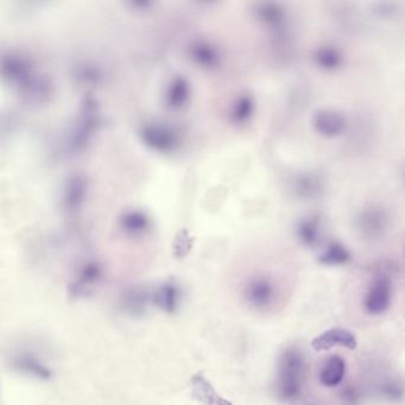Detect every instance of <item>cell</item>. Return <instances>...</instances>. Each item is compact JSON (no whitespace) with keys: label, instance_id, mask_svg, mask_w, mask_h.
Segmentation results:
<instances>
[{"label":"cell","instance_id":"10","mask_svg":"<svg viewBox=\"0 0 405 405\" xmlns=\"http://www.w3.org/2000/svg\"><path fill=\"white\" fill-rule=\"evenodd\" d=\"M152 302L156 307L165 313H174L180 303V293L173 283H165L158 286L151 295Z\"/></svg>","mask_w":405,"mask_h":405},{"label":"cell","instance_id":"3","mask_svg":"<svg viewBox=\"0 0 405 405\" xmlns=\"http://www.w3.org/2000/svg\"><path fill=\"white\" fill-rule=\"evenodd\" d=\"M391 302V281L390 278L380 274L373 279L365 295V312L370 315H380L387 310Z\"/></svg>","mask_w":405,"mask_h":405},{"label":"cell","instance_id":"15","mask_svg":"<svg viewBox=\"0 0 405 405\" xmlns=\"http://www.w3.org/2000/svg\"><path fill=\"white\" fill-rule=\"evenodd\" d=\"M382 394L389 401H399L404 398L405 389L403 387V384L392 380L384 384Z\"/></svg>","mask_w":405,"mask_h":405},{"label":"cell","instance_id":"9","mask_svg":"<svg viewBox=\"0 0 405 405\" xmlns=\"http://www.w3.org/2000/svg\"><path fill=\"white\" fill-rule=\"evenodd\" d=\"M313 60L320 69L327 71H338L344 64L341 50L333 45H321L313 54Z\"/></svg>","mask_w":405,"mask_h":405},{"label":"cell","instance_id":"7","mask_svg":"<svg viewBox=\"0 0 405 405\" xmlns=\"http://www.w3.org/2000/svg\"><path fill=\"white\" fill-rule=\"evenodd\" d=\"M13 368H17L18 371L25 373V375H32L35 378L50 379L53 377L52 368H48L44 363H42L37 356L31 354V353H20L18 356L13 358Z\"/></svg>","mask_w":405,"mask_h":405},{"label":"cell","instance_id":"6","mask_svg":"<svg viewBox=\"0 0 405 405\" xmlns=\"http://www.w3.org/2000/svg\"><path fill=\"white\" fill-rule=\"evenodd\" d=\"M192 396L201 405H233L232 401L222 397L210 380L202 373H196L191 379Z\"/></svg>","mask_w":405,"mask_h":405},{"label":"cell","instance_id":"16","mask_svg":"<svg viewBox=\"0 0 405 405\" xmlns=\"http://www.w3.org/2000/svg\"><path fill=\"white\" fill-rule=\"evenodd\" d=\"M358 397H359V394H358L356 387H347L342 394L344 401L349 405H356L358 403Z\"/></svg>","mask_w":405,"mask_h":405},{"label":"cell","instance_id":"14","mask_svg":"<svg viewBox=\"0 0 405 405\" xmlns=\"http://www.w3.org/2000/svg\"><path fill=\"white\" fill-rule=\"evenodd\" d=\"M149 296L144 291L140 290H133L130 291L128 295H125L124 300H123V306H124L125 310L131 313L133 315L135 314H142L144 309L147 307Z\"/></svg>","mask_w":405,"mask_h":405},{"label":"cell","instance_id":"5","mask_svg":"<svg viewBox=\"0 0 405 405\" xmlns=\"http://www.w3.org/2000/svg\"><path fill=\"white\" fill-rule=\"evenodd\" d=\"M335 346H342L345 349H356L358 342L349 330L344 328H332L318 335L312 341V347L316 352H326L334 349Z\"/></svg>","mask_w":405,"mask_h":405},{"label":"cell","instance_id":"13","mask_svg":"<svg viewBox=\"0 0 405 405\" xmlns=\"http://www.w3.org/2000/svg\"><path fill=\"white\" fill-rule=\"evenodd\" d=\"M361 219L363 227L368 232L378 233L384 229V226H387V214L377 208L365 212Z\"/></svg>","mask_w":405,"mask_h":405},{"label":"cell","instance_id":"4","mask_svg":"<svg viewBox=\"0 0 405 405\" xmlns=\"http://www.w3.org/2000/svg\"><path fill=\"white\" fill-rule=\"evenodd\" d=\"M312 123L314 130L327 138L338 137L345 131L347 126L346 116L333 109H318L313 116Z\"/></svg>","mask_w":405,"mask_h":405},{"label":"cell","instance_id":"2","mask_svg":"<svg viewBox=\"0 0 405 405\" xmlns=\"http://www.w3.org/2000/svg\"><path fill=\"white\" fill-rule=\"evenodd\" d=\"M277 296L274 283L265 277L253 278L248 281L241 291L245 304L255 310H265L272 306Z\"/></svg>","mask_w":405,"mask_h":405},{"label":"cell","instance_id":"8","mask_svg":"<svg viewBox=\"0 0 405 405\" xmlns=\"http://www.w3.org/2000/svg\"><path fill=\"white\" fill-rule=\"evenodd\" d=\"M345 373V361L340 356H332L325 361L320 371V382L323 387H338L339 384L344 380Z\"/></svg>","mask_w":405,"mask_h":405},{"label":"cell","instance_id":"11","mask_svg":"<svg viewBox=\"0 0 405 405\" xmlns=\"http://www.w3.org/2000/svg\"><path fill=\"white\" fill-rule=\"evenodd\" d=\"M320 264L326 267H337V265H344L351 260V253L346 246L340 243H330L323 248V251L319 255Z\"/></svg>","mask_w":405,"mask_h":405},{"label":"cell","instance_id":"12","mask_svg":"<svg viewBox=\"0 0 405 405\" xmlns=\"http://www.w3.org/2000/svg\"><path fill=\"white\" fill-rule=\"evenodd\" d=\"M297 236L302 244L306 246H315L321 234V225L319 218L309 217L298 222L296 227Z\"/></svg>","mask_w":405,"mask_h":405},{"label":"cell","instance_id":"1","mask_svg":"<svg viewBox=\"0 0 405 405\" xmlns=\"http://www.w3.org/2000/svg\"><path fill=\"white\" fill-rule=\"evenodd\" d=\"M304 359L298 351L286 349L278 361L277 394L282 401H293L301 396Z\"/></svg>","mask_w":405,"mask_h":405}]
</instances>
